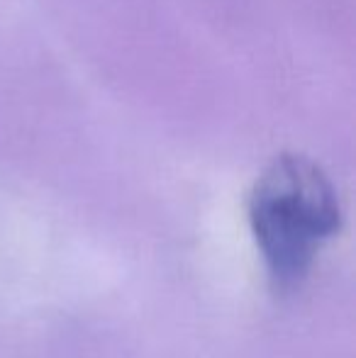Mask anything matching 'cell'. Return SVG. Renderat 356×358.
Instances as JSON below:
<instances>
[{"mask_svg":"<svg viewBox=\"0 0 356 358\" xmlns=\"http://www.w3.org/2000/svg\"><path fill=\"white\" fill-rule=\"evenodd\" d=\"M249 227L271 285L295 290L320 251L342 229V203L329 176L298 154L276 156L257 178L247 203Z\"/></svg>","mask_w":356,"mask_h":358,"instance_id":"1","label":"cell"}]
</instances>
